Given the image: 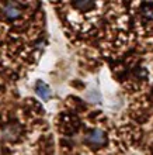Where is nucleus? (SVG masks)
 Returning a JSON list of instances; mask_svg holds the SVG:
<instances>
[{
	"mask_svg": "<svg viewBox=\"0 0 153 155\" xmlns=\"http://www.w3.org/2000/svg\"><path fill=\"white\" fill-rule=\"evenodd\" d=\"M3 12H4V14H6V17H7V18H11V20H14V18L21 16V8L18 7L16 3H11V2L4 6Z\"/></svg>",
	"mask_w": 153,
	"mask_h": 155,
	"instance_id": "nucleus-3",
	"label": "nucleus"
},
{
	"mask_svg": "<svg viewBox=\"0 0 153 155\" xmlns=\"http://www.w3.org/2000/svg\"><path fill=\"white\" fill-rule=\"evenodd\" d=\"M86 141L93 147H101V145H104L107 143V137H105L104 131L96 128V130H93L91 133L86 135Z\"/></svg>",
	"mask_w": 153,
	"mask_h": 155,
	"instance_id": "nucleus-1",
	"label": "nucleus"
},
{
	"mask_svg": "<svg viewBox=\"0 0 153 155\" xmlns=\"http://www.w3.org/2000/svg\"><path fill=\"white\" fill-rule=\"evenodd\" d=\"M73 6L76 8H79V10H81V12H87V10L94 7V3L93 2H76Z\"/></svg>",
	"mask_w": 153,
	"mask_h": 155,
	"instance_id": "nucleus-5",
	"label": "nucleus"
},
{
	"mask_svg": "<svg viewBox=\"0 0 153 155\" xmlns=\"http://www.w3.org/2000/svg\"><path fill=\"white\" fill-rule=\"evenodd\" d=\"M18 133H20V130H18L17 126H8L3 130V137L6 140H8V141H14L17 138Z\"/></svg>",
	"mask_w": 153,
	"mask_h": 155,
	"instance_id": "nucleus-4",
	"label": "nucleus"
},
{
	"mask_svg": "<svg viewBox=\"0 0 153 155\" xmlns=\"http://www.w3.org/2000/svg\"><path fill=\"white\" fill-rule=\"evenodd\" d=\"M35 90H37V94H38L41 99H44V100H48V99L52 97V90H51V87H49L46 83H44V82H41V81L37 82Z\"/></svg>",
	"mask_w": 153,
	"mask_h": 155,
	"instance_id": "nucleus-2",
	"label": "nucleus"
}]
</instances>
